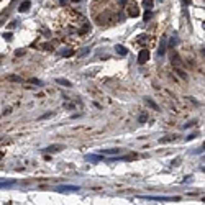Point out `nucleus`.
<instances>
[{"mask_svg":"<svg viewBox=\"0 0 205 205\" xmlns=\"http://www.w3.org/2000/svg\"><path fill=\"white\" fill-rule=\"evenodd\" d=\"M138 199H144V200H156V202H175L179 200V197H158V195H138Z\"/></svg>","mask_w":205,"mask_h":205,"instance_id":"1","label":"nucleus"},{"mask_svg":"<svg viewBox=\"0 0 205 205\" xmlns=\"http://www.w3.org/2000/svg\"><path fill=\"white\" fill-rule=\"evenodd\" d=\"M56 192H59V194L79 192V187L77 186H56Z\"/></svg>","mask_w":205,"mask_h":205,"instance_id":"2","label":"nucleus"},{"mask_svg":"<svg viewBox=\"0 0 205 205\" xmlns=\"http://www.w3.org/2000/svg\"><path fill=\"white\" fill-rule=\"evenodd\" d=\"M127 13H128V17L135 18V17H138V15H140V8H138V5L128 3V5H127Z\"/></svg>","mask_w":205,"mask_h":205,"instance_id":"3","label":"nucleus"},{"mask_svg":"<svg viewBox=\"0 0 205 205\" xmlns=\"http://www.w3.org/2000/svg\"><path fill=\"white\" fill-rule=\"evenodd\" d=\"M148 59H149V51H148V49H143L141 53L138 54V62H140V64H144Z\"/></svg>","mask_w":205,"mask_h":205,"instance_id":"4","label":"nucleus"},{"mask_svg":"<svg viewBox=\"0 0 205 205\" xmlns=\"http://www.w3.org/2000/svg\"><path fill=\"white\" fill-rule=\"evenodd\" d=\"M30 7H31V2H30V0H25V2L18 7V12L20 13H25V12L30 10Z\"/></svg>","mask_w":205,"mask_h":205,"instance_id":"5","label":"nucleus"},{"mask_svg":"<svg viewBox=\"0 0 205 205\" xmlns=\"http://www.w3.org/2000/svg\"><path fill=\"white\" fill-rule=\"evenodd\" d=\"M104 158H102L100 154H87L85 156V161H90V163H99V161H102Z\"/></svg>","mask_w":205,"mask_h":205,"instance_id":"6","label":"nucleus"},{"mask_svg":"<svg viewBox=\"0 0 205 205\" xmlns=\"http://www.w3.org/2000/svg\"><path fill=\"white\" fill-rule=\"evenodd\" d=\"M17 184V181H7V179H2V182H0V186H2V189H8V187H12V186H15Z\"/></svg>","mask_w":205,"mask_h":205,"instance_id":"7","label":"nucleus"},{"mask_svg":"<svg viewBox=\"0 0 205 205\" xmlns=\"http://www.w3.org/2000/svg\"><path fill=\"white\" fill-rule=\"evenodd\" d=\"M56 84H61L62 87H72V82L67 79H61V77H57L56 79Z\"/></svg>","mask_w":205,"mask_h":205,"instance_id":"8","label":"nucleus"},{"mask_svg":"<svg viewBox=\"0 0 205 205\" xmlns=\"http://www.w3.org/2000/svg\"><path fill=\"white\" fill-rule=\"evenodd\" d=\"M166 45H167L166 38H163V40H161V46H159V49H158V54H159V56H164V53H166Z\"/></svg>","mask_w":205,"mask_h":205,"instance_id":"9","label":"nucleus"},{"mask_svg":"<svg viewBox=\"0 0 205 205\" xmlns=\"http://www.w3.org/2000/svg\"><path fill=\"white\" fill-rule=\"evenodd\" d=\"M115 51H116L118 54H121V56H127V54H128V49H127L125 46H121V45H116V46H115Z\"/></svg>","mask_w":205,"mask_h":205,"instance_id":"10","label":"nucleus"},{"mask_svg":"<svg viewBox=\"0 0 205 205\" xmlns=\"http://www.w3.org/2000/svg\"><path fill=\"white\" fill-rule=\"evenodd\" d=\"M61 149H62V146H57V144H56V146H48L45 151H46V153H57V151H61Z\"/></svg>","mask_w":205,"mask_h":205,"instance_id":"11","label":"nucleus"},{"mask_svg":"<svg viewBox=\"0 0 205 205\" xmlns=\"http://www.w3.org/2000/svg\"><path fill=\"white\" fill-rule=\"evenodd\" d=\"M144 104H146V105H149V107L153 108V110H159V107H158V105H156V104H154V102H153L151 99H148V97L144 99Z\"/></svg>","mask_w":205,"mask_h":205,"instance_id":"12","label":"nucleus"},{"mask_svg":"<svg viewBox=\"0 0 205 205\" xmlns=\"http://www.w3.org/2000/svg\"><path fill=\"white\" fill-rule=\"evenodd\" d=\"M121 149H118V148H112V149H104L102 153H104V154H118Z\"/></svg>","mask_w":205,"mask_h":205,"instance_id":"13","label":"nucleus"},{"mask_svg":"<svg viewBox=\"0 0 205 205\" xmlns=\"http://www.w3.org/2000/svg\"><path fill=\"white\" fill-rule=\"evenodd\" d=\"M172 64L175 66V67H181V66H182V61L179 59V56H177V54H174V56H172Z\"/></svg>","mask_w":205,"mask_h":205,"instance_id":"14","label":"nucleus"},{"mask_svg":"<svg viewBox=\"0 0 205 205\" xmlns=\"http://www.w3.org/2000/svg\"><path fill=\"white\" fill-rule=\"evenodd\" d=\"M177 41H179V38H177V36L174 35L172 38H171V41H169V46H172V48H174L175 45H177Z\"/></svg>","mask_w":205,"mask_h":205,"instance_id":"15","label":"nucleus"},{"mask_svg":"<svg viewBox=\"0 0 205 205\" xmlns=\"http://www.w3.org/2000/svg\"><path fill=\"white\" fill-rule=\"evenodd\" d=\"M175 72H177V74H179V76H181L182 79H187V74H186V72L182 71L181 67H175Z\"/></svg>","mask_w":205,"mask_h":205,"instance_id":"16","label":"nucleus"},{"mask_svg":"<svg viewBox=\"0 0 205 205\" xmlns=\"http://www.w3.org/2000/svg\"><path fill=\"white\" fill-rule=\"evenodd\" d=\"M146 120H148V115H146V113H141L140 116H138V121H140V123H144Z\"/></svg>","mask_w":205,"mask_h":205,"instance_id":"17","label":"nucleus"},{"mask_svg":"<svg viewBox=\"0 0 205 205\" xmlns=\"http://www.w3.org/2000/svg\"><path fill=\"white\" fill-rule=\"evenodd\" d=\"M143 5L146 7V8H153V0H144Z\"/></svg>","mask_w":205,"mask_h":205,"instance_id":"18","label":"nucleus"},{"mask_svg":"<svg viewBox=\"0 0 205 205\" xmlns=\"http://www.w3.org/2000/svg\"><path fill=\"white\" fill-rule=\"evenodd\" d=\"M54 115V112H49V113H45L43 116H40V120H46V118H51V116Z\"/></svg>","mask_w":205,"mask_h":205,"instance_id":"19","label":"nucleus"},{"mask_svg":"<svg viewBox=\"0 0 205 205\" xmlns=\"http://www.w3.org/2000/svg\"><path fill=\"white\" fill-rule=\"evenodd\" d=\"M30 82H33L35 85H38V87H41V85H45V84H43V82H41V80H38V79H31V80H30Z\"/></svg>","mask_w":205,"mask_h":205,"instance_id":"20","label":"nucleus"},{"mask_svg":"<svg viewBox=\"0 0 205 205\" xmlns=\"http://www.w3.org/2000/svg\"><path fill=\"white\" fill-rule=\"evenodd\" d=\"M151 17H153V13H151V12H146V13H144V21L151 20Z\"/></svg>","mask_w":205,"mask_h":205,"instance_id":"21","label":"nucleus"},{"mask_svg":"<svg viewBox=\"0 0 205 205\" xmlns=\"http://www.w3.org/2000/svg\"><path fill=\"white\" fill-rule=\"evenodd\" d=\"M61 54H62V56H71L72 51H71V49H64V51H61Z\"/></svg>","mask_w":205,"mask_h":205,"instance_id":"22","label":"nucleus"},{"mask_svg":"<svg viewBox=\"0 0 205 205\" xmlns=\"http://www.w3.org/2000/svg\"><path fill=\"white\" fill-rule=\"evenodd\" d=\"M197 136V133H192V135H189V136H186V141H192L194 138Z\"/></svg>","mask_w":205,"mask_h":205,"instance_id":"23","label":"nucleus"},{"mask_svg":"<svg viewBox=\"0 0 205 205\" xmlns=\"http://www.w3.org/2000/svg\"><path fill=\"white\" fill-rule=\"evenodd\" d=\"M8 79L10 80H17V82H21V77H18V76H10Z\"/></svg>","mask_w":205,"mask_h":205,"instance_id":"24","label":"nucleus"},{"mask_svg":"<svg viewBox=\"0 0 205 205\" xmlns=\"http://www.w3.org/2000/svg\"><path fill=\"white\" fill-rule=\"evenodd\" d=\"M15 54H17V56H23V54H25V49H18V51H15Z\"/></svg>","mask_w":205,"mask_h":205,"instance_id":"25","label":"nucleus"},{"mask_svg":"<svg viewBox=\"0 0 205 205\" xmlns=\"http://www.w3.org/2000/svg\"><path fill=\"white\" fill-rule=\"evenodd\" d=\"M194 125H195V121H190V123H186L184 128H190V127H194Z\"/></svg>","mask_w":205,"mask_h":205,"instance_id":"26","label":"nucleus"},{"mask_svg":"<svg viewBox=\"0 0 205 205\" xmlns=\"http://www.w3.org/2000/svg\"><path fill=\"white\" fill-rule=\"evenodd\" d=\"M64 107L69 108V110H72V108H74V105H72V104H64Z\"/></svg>","mask_w":205,"mask_h":205,"instance_id":"27","label":"nucleus"},{"mask_svg":"<svg viewBox=\"0 0 205 205\" xmlns=\"http://www.w3.org/2000/svg\"><path fill=\"white\" fill-rule=\"evenodd\" d=\"M3 38H5V40H12V35L7 33V35H3Z\"/></svg>","mask_w":205,"mask_h":205,"instance_id":"28","label":"nucleus"},{"mask_svg":"<svg viewBox=\"0 0 205 205\" xmlns=\"http://www.w3.org/2000/svg\"><path fill=\"white\" fill-rule=\"evenodd\" d=\"M172 164H174V166H177V164H179V158H175V159L172 161Z\"/></svg>","mask_w":205,"mask_h":205,"instance_id":"29","label":"nucleus"},{"mask_svg":"<svg viewBox=\"0 0 205 205\" xmlns=\"http://www.w3.org/2000/svg\"><path fill=\"white\" fill-rule=\"evenodd\" d=\"M203 26H205V23H203Z\"/></svg>","mask_w":205,"mask_h":205,"instance_id":"30","label":"nucleus"},{"mask_svg":"<svg viewBox=\"0 0 205 205\" xmlns=\"http://www.w3.org/2000/svg\"><path fill=\"white\" fill-rule=\"evenodd\" d=\"M203 202H205V199H203Z\"/></svg>","mask_w":205,"mask_h":205,"instance_id":"31","label":"nucleus"},{"mask_svg":"<svg viewBox=\"0 0 205 205\" xmlns=\"http://www.w3.org/2000/svg\"><path fill=\"white\" fill-rule=\"evenodd\" d=\"M161 2H163V0H161Z\"/></svg>","mask_w":205,"mask_h":205,"instance_id":"32","label":"nucleus"}]
</instances>
